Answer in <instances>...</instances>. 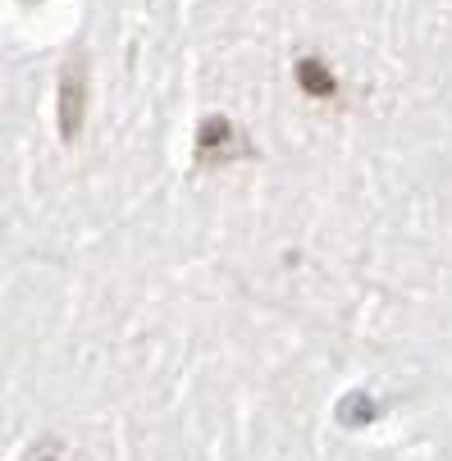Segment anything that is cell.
<instances>
[{
    "mask_svg": "<svg viewBox=\"0 0 452 461\" xmlns=\"http://www.w3.org/2000/svg\"><path fill=\"white\" fill-rule=\"evenodd\" d=\"M55 105H59V138L74 142L83 133V114H87V69H83V59L64 64L59 87H55Z\"/></svg>",
    "mask_w": 452,
    "mask_h": 461,
    "instance_id": "cell-1",
    "label": "cell"
},
{
    "mask_svg": "<svg viewBox=\"0 0 452 461\" xmlns=\"http://www.w3.org/2000/svg\"><path fill=\"white\" fill-rule=\"evenodd\" d=\"M251 147L242 142V133L224 119V114H211L202 128H197V160L202 165H229L238 156H247Z\"/></svg>",
    "mask_w": 452,
    "mask_h": 461,
    "instance_id": "cell-2",
    "label": "cell"
},
{
    "mask_svg": "<svg viewBox=\"0 0 452 461\" xmlns=\"http://www.w3.org/2000/svg\"><path fill=\"white\" fill-rule=\"evenodd\" d=\"M297 87L306 96H315V101H334L339 96V78H334V69L320 55H302L297 59Z\"/></svg>",
    "mask_w": 452,
    "mask_h": 461,
    "instance_id": "cell-3",
    "label": "cell"
}]
</instances>
